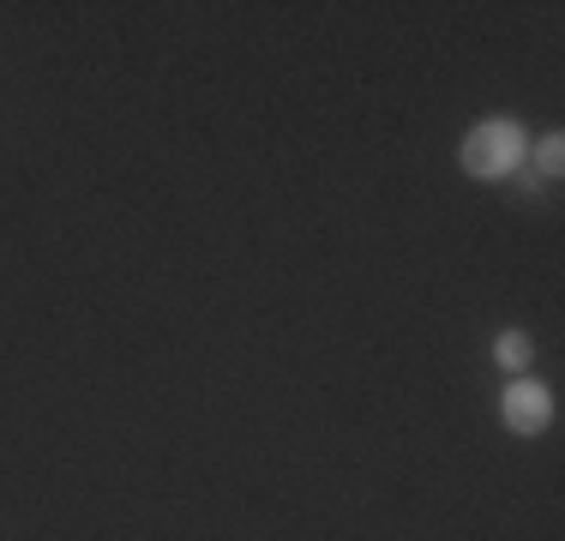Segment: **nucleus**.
I'll return each mask as SVG.
<instances>
[{
  "instance_id": "obj_4",
  "label": "nucleus",
  "mask_w": 565,
  "mask_h": 541,
  "mask_svg": "<svg viewBox=\"0 0 565 541\" xmlns=\"http://www.w3.org/2000/svg\"><path fill=\"white\" fill-rule=\"evenodd\" d=\"M530 174L535 181H559L565 174V132H542L530 145Z\"/></svg>"
},
{
  "instance_id": "obj_2",
  "label": "nucleus",
  "mask_w": 565,
  "mask_h": 541,
  "mask_svg": "<svg viewBox=\"0 0 565 541\" xmlns=\"http://www.w3.org/2000/svg\"><path fill=\"white\" fill-rule=\"evenodd\" d=\"M500 422L518 433V439H542V433L554 427V391H547L542 379L518 373V379L500 391Z\"/></svg>"
},
{
  "instance_id": "obj_1",
  "label": "nucleus",
  "mask_w": 565,
  "mask_h": 541,
  "mask_svg": "<svg viewBox=\"0 0 565 541\" xmlns=\"http://www.w3.org/2000/svg\"><path fill=\"white\" fill-rule=\"evenodd\" d=\"M523 162H530V132L511 115L476 120V127L463 132V145H457V169H463L469 181H511Z\"/></svg>"
},
{
  "instance_id": "obj_3",
  "label": "nucleus",
  "mask_w": 565,
  "mask_h": 541,
  "mask_svg": "<svg viewBox=\"0 0 565 541\" xmlns=\"http://www.w3.org/2000/svg\"><path fill=\"white\" fill-rule=\"evenodd\" d=\"M493 361H500V368H505L511 379H518V373H530V361H535V337L511 325V331L493 337Z\"/></svg>"
}]
</instances>
